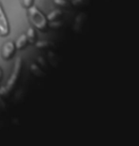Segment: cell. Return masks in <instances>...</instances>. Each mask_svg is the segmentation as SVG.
I'll list each match as a JSON object with an SVG mask.
<instances>
[{
    "mask_svg": "<svg viewBox=\"0 0 139 146\" xmlns=\"http://www.w3.org/2000/svg\"><path fill=\"white\" fill-rule=\"evenodd\" d=\"M1 108H2V106H0V112H1V111H2V109H1Z\"/></svg>",
    "mask_w": 139,
    "mask_h": 146,
    "instance_id": "16",
    "label": "cell"
},
{
    "mask_svg": "<svg viewBox=\"0 0 139 146\" xmlns=\"http://www.w3.org/2000/svg\"><path fill=\"white\" fill-rule=\"evenodd\" d=\"M26 36L28 38V42L31 44H34L36 42V33H35V31L34 28H29L27 31V33H26Z\"/></svg>",
    "mask_w": 139,
    "mask_h": 146,
    "instance_id": "7",
    "label": "cell"
},
{
    "mask_svg": "<svg viewBox=\"0 0 139 146\" xmlns=\"http://www.w3.org/2000/svg\"><path fill=\"white\" fill-rule=\"evenodd\" d=\"M31 71L32 72V74H34L35 76H38V77H42V76L45 75V73L41 70V68L36 64H32L31 65Z\"/></svg>",
    "mask_w": 139,
    "mask_h": 146,
    "instance_id": "8",
    "label": "cell"
},
{
    "mask_svg": "<svg viewBox=\"0 0 139 146\" xmlns=\"http://www.w3.org/2000/svg\"><path fill=\"white\" fill-rule=\"evenodd\" d=\"M34 44L37 48H49L50 46H52V43L50 42V41H47V40L38 41V42H35Z\"/></svg>",
    "mask_w": 139,
    "mask_h": 146,
    "instance_id": "9",
    "label": "cell"
},
{
    "mask_svg": "<svg viewBox=\"0 0 139 146\" xmlns=\"http://www.w3.org/2000/svg\"><path fill=\"white\" fill-rule=\"evenodd\" d=\"M28 38L26 36V34H21L18 38H17V40L15 41V44H14V46H15V48L17 49H23L24 48H26V46L28 45Z\"/></svg>",
    "mask_w": 139,
    "mask_h": 146,
    "instance_id": "5",
    "label": "cell"
},
{
    "mask_svg": "<svg viewBox=\"0 0 139 146\" xmlns=\"http://www.w3.org/2000/svg\"><path fill=\"white\" fill-rule=\"evenodd\" d=\"M21 69H22V59L21 58H17V60L15 61V64H14V66H13V70L11 72L10 78H9L7 84H6V86H5V88L7 89V91L9 93H10L11 90L14 88V86H15V84L20 76V73H21Z\"/></svg>",
    "mask_w": 139,
    "mask_h": 146,
    "instance_id": "2",
    "label": "cell"
},
{
    "mask_svg": "<svg viewBox=\"0 0 139 146\" xmlns=\"http://www.w3.org/2000/svg\"><path fill=\"white\" fill-rule=\"evenodd\" d=\"M9 33H10V26L2 6L0 4V35L7 36Z\"/></svg>",
    "mask_w": 139,
    "mask_h": 146,
    "instance_id": "4",
    "label": "cell"
},
{
    "mask_svg": "<svg viewBox=\"0 0 139 146\" xmlns=\"http://www.w3.org/2000/svg\"><path fill=\"white\" fill-rule=\"evenodd\" d=\"M15 46L13 41H9V42L5 43L2 46L1 54L4 60H11L13 57L14 53H15Z\"/></svg>",
    "mask_w": 139,
    "mask_h": 146,
    "instance_id": "3",
    "label": "cell"
},
{
    "mask_svg": "<svg viewBox=\"0 0 139 146\" xmlns=\"http://www.w3.org/2000/svg\"><path fill=\"white\" fill-rule=\"evenodd\" d=\"M8 95H9V92L7 91V89L5 88V86L0 87V96H2V97H7Z\"/></svg>",
    "mask_w": 139,
    "mask_h": 146,
    "instance_id": "14",
    "label": "cell"
},
{
    "mask_svg": "<svg viewBox=\"0 0 139 146\" xmlns=\"http://www.w3.org/2000/svg\"><path fill=\"white\" fill-rule=\"evenodd\" d=\"M72 4L75 7H80V6H83L86 4V0H73Z\"/></svg>",
    "mask_w": 139,
    "mask_h": 146,
    "instance_id": "12",
    "label": "cell"
},
{
    "mask_svg": "<svg viewBox=\"0 0 139 146\" xmlns=\"http://www.w3.org/2000/svg\"><path fill=\"white\" fill-rule=\"evenodd\" d=\"M62 14H63V11L61 10H54L46 17H47V20H49V21H54V20H58L62 16Z\"/></svg>",
    "mask_w": 139,
    "mask_h": 146,
    "instance_id": "6",
    "label": "cell"
},
{
    "mask_svg": "<svg viewBox=\"0 0 139 146\" xmlns=\"http://www.w3.org/2000/svg\"><path fill=\"white\" fill-rule=\"evenodd\" d=\"M61 26H62V22L61 21L54 20V21H51V23H50V25H49V27L52 28V29H58V28H60Z\"/></svg>",
    "mask_w": 139,
    "mask_h": 146,
    "instance_id": "11",
    "label": "cell"
},
{
    "mask_svg": "<svg viewBox=\"0 0 139 146\" xmlns=\"http://www.w3.org/2000/svg\"><path fill=\"white\" fill-rule=\"evenodd\" d=\"M32 5H34V0H23V6L26 9H29Z\"/></svg>",
    "mask_w": 139,
    "mask_h": 146,
    "instance_id": "13",
    "label": "cell"
},
{
    "mask_svg": "<svg viewBox=\"0 0 139 146\" xmlns=\"http://www.w3.org/2000/svg\"><path fill=\"white\" fill-rule=\"evenodd\" d=\"M28 10H29L30 20H31V22L32 23V25H34L38 31H40L41 33H46L49 28L47 17L44 15L42 11H40V10H38L37 7H35L34 5H32V7H30Z\"/></svg>",
    "mask_w": 139,
    "mask_h": 146,
    "instance_id": "1",
    "label": "cell"
},
{
    "mask_svg": "<svg viewBox=\"0 0 139 146\" xmlns=\"http://www.w3.org/2000/svg\"><path fill=\"white\" fill-rule=\"evenodd\" d=\"M54 4L64 9H69L71 8V5H72V3H71L69 0H54Z\"/></svg>",
    "mask_w": 139,
    "mask_h": 146,
    "instance_id": "10",
    "label": "cell"
},
{
    "mask_svg": "<svg viewBox=\"0 0 139 146\" xmlns=\"http://www.w3.org/2000/svg\"><path fill=\"white\" fill-rule=\"evenodd\" d=\"M2 76H3V72H2L1 68H0V81H1V79H2Z\"/></svg>",
    "mask_w": 139,
    "mask_h": 146,
    "instance_id": "15",
    "label": "cell"
}]
</instances>
